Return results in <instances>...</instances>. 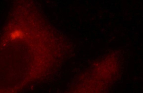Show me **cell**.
<instances>
[{
    "label": "cell",
    "mask_w": 143,
    "mask_h": 93,
    "mask_svg": "<svg viewBox=\"0 0 143 93\" xmlns=\"http://www.w3.org/2000/svg\"><path fill=\"white\" fill-rule=\"evenodd\" d=\"M23 33L20 31H15L14 32H13L11 35V37L13 39H15L16 38H20L23 36Z\"/></svg>",
    "instance_id": "1"
}]
</instances>
